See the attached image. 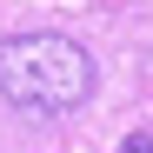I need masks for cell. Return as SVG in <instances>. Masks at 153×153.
<instances>
[{
  "label": "cell",
  "mask_w": 153,
  "mask_h": 153,
  "mask_svg": "<svg viewBox=\"0 0 153 153\" xmlns=\"http://www.w3.org/2000/svg\"><path fill=\"white\" fill-rule=\"evenodd\" d=\"M100 67L67 33H13L0 40V100L20 113H73L93 100Z\"/></svg>",
  "instance_id": "1"
},
{
  "label": "cell",
  "mask_w": 153,
  "mask_h": 153,
  "mask_svg": "<svg viewBox=\"0 0 153 153\" xmlns=\"http://www.w3.org/2000/svg\"><path fill=\"white\" fill-rule=\"evenodd\" d=\"M120 153H153V133H133V140H126Z\"/></svg>",
  "instance_id": "2"
}]
</instances>
